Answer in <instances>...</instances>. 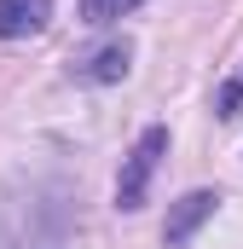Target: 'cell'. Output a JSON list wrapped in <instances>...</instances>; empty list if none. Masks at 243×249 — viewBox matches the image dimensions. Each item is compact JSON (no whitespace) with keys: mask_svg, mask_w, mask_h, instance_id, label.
Here are the masks:
<instances>
[{"mask_svg":"<svg viewBox=\"0 0 243 249\" xmlns=\"http://www.w3.org/2000/svg\"><path fill=\"white\" fill-rule=\"evenodd\" d=\"M133 6H145V0H81V23H116Z\"/></svg>","mask_w":243,"mask_h":249,"instance_id":"obj_5","label":"cell"},{"mask_svg":"<svg viewBox=\"0 0 243 249\" xmlns=\"http://www.w3.org/2000/svg\"><path fill=\"white\" fill-rule=\"evenodd\" d=\"M168 157V127H145L133 139V151L122 157V180H116V209H145V191H151V174L162 168Z\"/></svg>","mask_w":243,"mask_h":249,"instance_id":"obj_1","label":"cell"},{"mask_svg":"<svg viewBox=\"0 0 243 249\" xmlns=\"http://www.w3.org/2000/svg\"><path fill=\"white\" fill-rule=\"evenodd\" d=\"M47 18H52V0H0V41L41 35Z\"/></svg>","mask_w":243,"mask_h":249,"instance_id":"obj_3","label":"cell"},{"mask_svg":"<svg viewBox=\"0 0 243 249\" xmlns=\"http://www.w3.org/2000/svg\"><path fill=\"white\" fill-rule=\"evenodd\" d=\"M127 64H133V47H127V41H110V47H99L87 64H75V81L104 87V81H122V75H127Z\"/></svg>","mask_w":243,"mask_h":249,"instance_id":"obj_4","label":"cell"},{"mask_svg":"<svg viewBox=\"0 0 243 249\" xmlns=\"http://www.w3.org/2000/svg\"><path fill=\"white\" fill-rule=\"evenodd\" d=\"M238 87H243V75H238Z\"/></svg>","mask_w":243,"mask_h":249,"instance_id":"obj_6","label":"cell"},{"mask_svg":"<svg viewBox=\"0 0 243 249\" xmlns=\"http://www.w3.org/2000/svg\"><path fill=\"white\" fill-rule=\"evenodd\" d=\"M214 209H220V191H185L180 203L168 209L162 244H168V249H185V244H191V232H197V226H203V220H208Z\"/></svg>","mask_w":243,"mask_h":249,"instance_id":"obj_2","label":"cell"}]
</instances>
